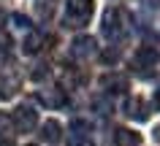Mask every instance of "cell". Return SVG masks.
<instances>
[{
  "mask_svg": "<svg viewBox=\"0 0 160 146\" xmlns=\"http://www.w3.org/2000/svg\"><path fill=\"white\" fill-rule=\"evenodd\" d=\"M11 130H14V125H11V116H6V114L0 111V138H8Z\"/></svg>",
  "mask_w": 160,
  "mask_h": 146,
  "instance_id": "cell-15",
  "label": "cell"
},
{
  "mask_svg": "<svg viewBox=\"0 0 160 146\" xmlns=\"http://www.w3.org/2000/svg\"><path fill=\"white\" fill-rule=\"evenodd\" d=\"M71 54H73L76 60H90V57L98 54V43H95V38H90V35H79V38L71 43Z\"/></svg>",
  "mask_w": 160,
  "mask_h": 146,
  "instance_id": "cell-4",
  "label": "cell"
},
{
  "mask_svg": "<svg viewBox=\"0 0 160 146\" xmlns=\"http://www.w3.org/2000/svg\"><path fill=\"white\" fill-rule=\"evenodd\" d=\"M147 3H149V6H160V0H147Z\"/></svg>",
  "mask_w": 160,
  "mask_h": 146,
  "instance_id": "cell-20",
  "label": "cell"
},
{
  "mask_svg": "<svg viewBox=\"0 0 160 146\" xmlns=\"http://www.w3.org/2000/svg\"><path fill=\"white\" fill-rule=\"evenodd\" d=\"M155 138H158V141H160V127H158V130H155Z\"/></svg>",
  "mask_w": 160,
  "mask_h": 146,
  "instance_id": "cell-21",
  "label": "cell"
},
{
  "mask_svg": "<svg viewBox=\"0 0 160 146\" xmlns=\"http://www.w3.org/2000/svg\"><path fill=\"white\" fill-rule=\"evenodd\" d=\"M160 62V54H158V49H152V46H141L138 52L133 54V65H136V70H152L155 65Z\"/></svg>",
  "mask_w": 160,
  "mask_h": 146,
  "instance_id": "cell-5",
  "label": "cell"
},
{
  "mask_svg": "<svg viewBox=\"0 0 160 146\" xmlns=\"http://www.w3.org/2000/svg\"><path fill=\"white\" fill-rule=\"evenodd\" d=\"M60 89H52V92H38V100L46 106H60L62 103V95H57Z\"/></svg>",
  "mask_w": 160,
  "mask_h": 146,
  "instance_id": "cell-14",
  "label": "cell"
},
{
  "mask_svg": "<svg viewBox=\"0 0 160 146\" xmlns=\"http://www.w3.org/2000/svg\"><path fill=\"white\" fill-rule=\"evenodd\" d=\"M41 46H43V35L30 27L27 35H25V41H22V52H25V54H38V52H41Z\"/></svg>",
  "mask_w": 160,
  "mask_h": 146,
  "instance_id": "cell-9",
  "label": "cell"
},
{
  "mask_svg": "<svg viewBox=\"0 0 160 146\" xmlns=\"http://www.w3.org/2000/svg\"><path fill=\"white\" fill-rule=\"evenodd\" d=\"M6 22H8V14H6V11H3V8H0V27H3V25H6Z\"/></svg>",
  "mask_w": 160,
  "mask_h": 146,
  "instance_id": "cell-19",
  "label": "cell"
},
{
  "mask_svg": "<svg viewBox=\"0 0 160 146\" xmlns=\"http://www.w3.org/2000/svg\"><path fill=\"white\" fill-rule=\"evenodd\" d=\"M114 144L117 146H138L141 135L133 133V130H128V127H119V130H114Z\"/></svg>",
  "mask_w": 160,
  "mask_h": 146,
  "instance_id": "cell-10",
  "label": "cell"
},
{
  "mask_svg": "<svg viewBox=\"0 0 160 146\" xmlns=\"http://www.w3.org/2000/svg\"><path fill=\"white\" fill-rule=\"evenodd\" d=\"M17 87H19V81L14 76H0V97H3V100L11 97V95L17 92Z\"/></svg>",
  "mask_w": 160,
  "mask_h": 146,
  "instance_id": "cell-12",
  "label": "cell"
},
{
  "mask_svg": "<svg viewBox=\"0 0 160 146\" xmlns=\"http://www.w3.org/2000/svg\"><path fill=\"white\" fill-rule=\"evenodd\" d=\"M101 87L106 92H111V95H122L128 89V78L119 76V73H106V76L101 78Z\"/></svg>",
  "mask_w": 160,
  "mask_h": 146,
  "instance_id": "cell-7",
  "label": "cell"
},
{
  "mask_svg": "<svg viewBox=\"0 0 160 146\" xmlns=\"http://www.w3.org/2000/svg\"><path fill=\"white\" fill-rule=\"evenodd\" d=\"M125 114L130 116V119H147V106H144V100L141 97H128Z\"/></svg>",
  "mask_w": 160,
  "mask_h": 146,
  "instance_id": "cell-11",
  "label": "cell"
},
{
  "mask_svg": "<svg viewBox=\"0 0 160 146\" xmlns=\"http://www.w3.org/2000/svg\"><path fill=\"white\" fill-rule=\"evenodd\" d=\"M11 19H14V25H17V27H22V30H30V19H27V16H22V14H14Z\"/></svg>",
  "mask_w": 160,
  "mask_h": 146,
  "instance_id": "cell-16",
  "label": "cell"
},
{
  "mask_svg": "<svg viewBox=\"0 0 160 146\" xmlns=\"http://www.w3.org/2000/svg\"><path fill=\"white\" fill-rule=\"evenodd\" d=\"M11 125H14L19 133H33V130L38 127V114H35L30 106H19V108H14V114H11Z\"/></svg>",
  "mask_w": 160,
  "mask_h": 146,
  "instance_id": "cell-3",
  "label": "cell"
},
{
  "mask_svg": "<svg viewBox=\"0 0 160 146\" xmlns=\"http://www.w3.org/2000/svg\"><path fill=\"white\" fill-rule=\"evenodd\" d=\"M128 30H130V16H128L122 8H109L103 14V35H106L109 41L125 38Z\"/></svg>",
  "mask_w": 160,
  "mask_h": 146,
  "instance_id": "cell-1",
  "label": "cell"
},
{
  "mask_svg": "<svg viewBox=\"0 0 160 146\" xmlns=\"http://www.w3.org/2000/svg\"><path fill=\"white\" fill-rule=\"evenodd\" d=\"M152 108H155V111H160V89L155 92V100H152Z\"/></svg>",
  "mask_w": 160,
  "mask_h": 146,
  "instance_id": "cell-18",
  "label": "cell"
},
{
  "mask_svg": "<svg viewBox=\"0 0 160 146\" xmlns=\"http://www.w3.org/2000/svg\"><path fill=\"white\" fill-rule=\"evenodd\" d=\"M41 138L46 144H57L60 138H62V125H60L57 119H46L41 125Z\"/></svg>",
  "mask_w": 160,
  "mask_h": 146,
  "instance_id": "cell-8",
  "label": "cell"
},
{
  "mask_svg": "<svg viewBox=\"0 0 160 146\" xmlns=\"http://www.w3.org/2000/svg\"><path fill=\"white\" fill-rule=\"evenodd\" d=\"M95 0H68L65 3V27H84L92 16Z\"/></svg>",
  "mask_w": 160,
  "mask_h": 146,
  "instance_id": "cell-2",
  "label": "cell"
},
{
  "mask_svg": "<svg viewBox=\"0 0 160 146\" xmlns=\"http://www.w3.org/2000/svg\"><path fill=\"white\" fill-rule=\"evenodd\" d=\"M68 146H92V138H90V127L87 122L76 119L71 125V133H68Z\"/></svg>",
  "mask_w": 160,
  "mask_h": 146,
  "instance_id": "cell-6",
  "label": "cell"
},
{
  "mask_svg": "<svg viewBox=\"0 0 160 146\" xmlns=\"http://www.w3.org/2000/svg\"><path fill=\"white\" fill-rule=\"evenodd\" d=\"M35 11L41 19H49L54 14V0H35Z\"/></svg>",
  "mask_w": 160,
  "mask_h": 146,
  "instance_id": "cell-13",
  "label": "cell"
},
{
  "mask_svg": "<svg viewBox=\"0 0 160 146\" xmlns=\"http://www.w3.org/2000/svg\"><path fill=\"white\" fill-rule=\"evenodd\" d=\"M6 146H14V144H6Z\"/></svg>",
  "mask_w": 160,
  "mask_h": 146,
  "instance_id": "cell-22",
  "label": "cell"
},
{
  "mask_svg": "<svg viewBox=\"0 0 160 146\" xmlns=\"http://www.w3.org/2000/svg\"><path fill=\"white\" fill-rule=\"evenodd\" d=\"M103 60H106V62H114V60H117V52H111V49H109V52L103 54Z\"/></svg>",
  "mask_w": 160,
  "mask_h": 146,
  "instance_id": "cell-17",
  "label": "cell"
}]
</instances>
